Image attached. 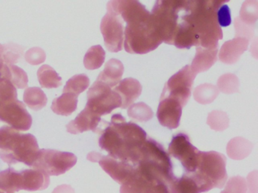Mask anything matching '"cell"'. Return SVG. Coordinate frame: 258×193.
Segmentation results:
<instances>
[{"label": "cell", "instance_id": "cell-1", "mask_svg": "<svg viewBox=\"0 0 258 193\" xmlns=\"http://www.w3.org/2000/svg\"><path fill=\"white\" fill-rule=\"evenodd\" d=\"M107 9L126 23L124 47L127 52L146 54L163 42L152 15L140 2L110 1Z\"/></svg>", "mask_w": 258, "mask_h": 193}, {"label": "cell", "instance_id": "cell-2", "mask_svg": "<svg viewBox=\"0 0 258 193\" xmlns=\"http://www.w3.org/2000/svg\"><path fill=\"white\" fill-rule=\"evenodd\" d=\"M146 140L144 130L136 124L126 122L121 115L115 114L102 132L99 146L106 150L111 158L136 167Z\"/></svg>", "mask_w": 258, "mask_h": 193}, {"label": "cell", "instance_id": "cell-3", "mask_svg": "<svg viewBox=\"0 0 258 193\" xmlns=\"http://www.w3.org/2000/svg\"><path fill=\"white\" fill-rule=\"evenodd\" d=\"M39 151L37 139L32 134H22L12 127L0 128V158L5 162L32 166Z\"/></svg>", "mask_w": 258, "mask_h": 193}, {"label": "cell", "instance_id": "cell-4", "mask_svg": "<svg viewBox=\"0 0 258 193\" xmlns=\"http://www.w3.org/2000/svg\"><path fill=\"white\" fill-rule=\"evenodd\" d=\"M194 179L200 192L222 188L227 179L226 158L223 154L211 151L201 152L199 165L194 173L187 174Z\"/></svg>", "mask_w": 258, "mask_h": 193}, {"label": "cell", "instance_id": "cell-5", "mask_svg": "<svg viewBox=\"0 0 258 193\" xmlns=\"http://www.w3.org/2000/svg\"><path fill=\"white\" fill-rule=\"evenodd\" d=\"M120 95L108 84L96 79L87 92L85 108L99 116L108 114L114 109L121 107Z\"/></svg>", "mask_w": 258, "mask_h": 193}, {"label": "cell", "instance_id": "cell-6", "mask_svg": "<svg viewBox=\"0 0 258 193\" xmlns=\"http://www.w3.org/2000/svg\"><path fill=\"white\" fill-rule=\"evenodd\" d=\"M77 160L76 155L71 152L40 149L32 167L49 176H58L72 168L76 164Z\"/></svg>", "mask_w": 258, "mask_h": 193}, {"label": "cell", "instance_id": "cell-7", "mask_svg": "<svg viewBox=\"0 0 258 193\" xmlns=\"http://www.w3.org/2000/svg\"><path fill=\"white\" fill-rule=\"evenodd\" d=\"M196 75L189 66H184L167 81L161 94L170 96L180 103L182 107H185L191 96Z\"/></svg>", "mask_w": 258, "mask_h": 193}, {"label": "cell", "instance_id": "cell-8", "mask_svg": "<svg viewBox=\"0 0 258 193\" xmlns=\"http://www.w3.org/2000/svg\"><path fill=\"white\" fill-rule=\"evenodd\" d=\"M169 152L182 163L186 174H191L196 171L199 165L201 152L195 147L186 134L179 133L173 137Z\"/></svg>", "mask_w": 258, "mask_h": 193}, {"label": "cell", "instance_id": "cell-9", "mask_svg": "<svg viewBox=\"0 0 258 193\" xmlns=\"http://www.w3.org/2000/svg\"><path fill=\"white\" fill-rule=\"evenodd\" d=\"M0 121L7 122L12 128L20 131H28L32 125V117L23 103L17 99L0 104Z\"/></svg>", "mask_w": 258, "mask_h": 193}, {"label": "cell", "instance_id": "cell-10", "mask_svg": "<svg viewBox=\"0 0 258 193\" xmlns=\"http://www.w3.org/2000/svg\"><path fill=\"white\" fill-rule=\"evenodd\" d=\"M87 159L93 162H99L103 170L120 184L131 180L137 171V167L129 163L119 161L110 156H103L96 152L89 153Z\"/></svg>", "mask_w": 258, "mask_h": 193}, {"label": "cell", "instance_id": "cell-11", "mask_svg": "<svg viewBox=\"0 0 258 193\" xmlns=\"http://www.w3.org/2000/svg\"><path fill=\"white\" fill-rule=\"evenodd\" d=\"M105 45L111 52H118L123 49L124 42V27L117 15L107 12L100 26Z\"/></svg>", "mask_w": 258, "mask_h": 193}, {"label": "cell", "instance_id": "cell-12", "mask_svg": "<svg viewBox=\"0 0 258 193\" xmlns=\"http://www.w3.org/2000/svg\"><path fill=\"white\" fill-rule=\"evenodd\" d=\"M183 107L180 103L170 96L161 94L157 116L160 124L169 129H175L179 125Z\"/></svg>", "mask_w": 258, "mask_h": 193}, {"label": "cell", "instance_id": "cell-13", "mask_svg": "<svg viewBox=\"0 0 258 193\" xmlns=\"http://www.w3.org/2000/svg\"><path fill=\"white\" fill-rule=\"evenodd\" d=\"M249 42L250 41L242 37H235L225 42L219 52L220 61L226 64L236 63L243 53L247 51Z\"/></svg>", "mask_w": 258, "mask_h": 193}, {"label": "cell", "instance_id": "cell-14", "mask_svg": "<svg viewBox=\"0 0 258 193\" xmlns=\"http://www.w3.org/2000/svg\"><path fill=\"white\" fill-rule=\"evenodd\" d=\"M141 84L135 78H126L121 80L114 87V91L117 92L122 100V109L131 107L136 100L138 99L142 93Z\"/></svg>", "mask_w": 258, "mask_h": 193}, {"label": "cell", "instance_id": "cell-15", "mask_svg": "<svg viewBox=\"0 0 258 193\" xmlns=\"http://www.w3.org/2000/svg\"><path fill=\"white\" fill-rule=\"evenodd\" d=\"M100 116L84 109L76 118L75 120L69 122L67 125V131L71 134H77L87 131H96L98 125L100 123Z\"/></svg>", "mask_w": 258, "mask_h": 193}, {"label": "cell", "instance_id": "cell-16", "mask_svg": "<svg viewBox=\"0 0 258 193\" xmlns=\"http://www.w3.org/2000/svg\"><path fill=\"white\" fill-rule=\"evenodd\" d=\"M218 48H210L196 47V54L191 62V71L196 75L208 70L217 60Z\"/></svg>", "mask_w": 258, "mask_h": 193}, {"label": "cell", "instance_id": "cell-17", "mask_svg": "<svg viewBox=\"0 0 258 193\" xmlns=\"http://www.w3.org/2000/svg\"><path fill=\"white\" fill-rule=\"evenodd\" d=\"M25 175L23 170L17 171L9 168L0 172V188L7 193H14L25 189Z\"/></svg>", "mask_w": 258, "mask_h": 193}, {"label": "cell", "instance_id": "cell-18", "mask_svg": "<svg viewBox=\"0 0 258 193\" xmlns=\"http://www.w3.org/2000/svg\"><path fill=\"white\" fill-rule=\"evenodd\" d=\"M124 71L123 63L117 59H111L105 64V69L99 74L97 80L114 87L121 80Z\"/></svg>", "mask_w": 258, "mask_h": 193}, {"label": "cell", "instance_id": "cell-19", "mask_svg": "<svg viewBox=\"0 0 258 193\" xmlns=\"http://www.w3.org/2000/svg\"><path fill=\"white\" fill-rule=\"evenodd\" d=\"M78 96L72 93H63L52 102V111L60 116H70L78 107Z\"/></svg>", "mask_w": 258, "mask_h": 193}, {"label": "cell", "instance_id": "cell-20", "mask_svg": "<svg viewBox=\"0 0 258 193\" xmlns=\"http://www.w3.org/2000/svg\"><path fill=\"white\" fill-rule=\"evenodd\" d=\"M253 143L243 137L232 139L227 145V153L233 159H242L251 152Z\"/></svg>", "mask_w": 258, "mask_h": 193}, {"label": "cell", "instance_id": "cell-21", "mask_svg": "<svg viewBox=\"0 0 258 193\" xmlns=\"http://www.w3.org/2000/svg\"><path fill=\"white\" fill-rule=\"evenodd\" d=\"M39 82L46 88H55L61 84V78L56 71L49 65L40 66L37 71Z\"/></svg>", "mask_w": 258, "mask_h": 193}, {"label": "cell", "instance_id": "cell-22", "mask_svg": "<svg viewBox=\"0 0 258 193\" xmlns=\"http://www.w3.org/2000/svg\"><path fill=\"white\" fill-rule=\"evenodd\" d=\"M24 101L29 108L40 110L46 107L47 98L40 87H28L24 93Z\"/></svg>", "mask_w": 258, "mask_h": 193}, {"label": "cell", "instance_id": "cell-23", "mask_svg": "<svg viewBox=\"0 0 258 193\" xmlns=\"http://www.w3.org/2000/svg\"><path fill=\"white\" fill-rule=\"evenodd\" d=\"M167 186L170 193H200L194 179L187 174L180 179L174 178Z\"/></svg>", "mask_w": 258, "mask_h": 193}, {"label": "cell", "instance_id": "cell-24", "mask_svg": "<svg viewBox=\"0 0 258 193\" xmlns=\"http://www.w3.org/2000/svg\"><path fill=\"white\" fill-rule=\"evenodd\" d=\"M105 52L101 45L92 46L84 56L85 67L90 70L99 69L105 61Z\"/></svg>", "mask_w": 258, "mask_h": 193}, {"label": "cell", "instance_id": "cell-25", "mask_svg": "<svg viewBox=\"0 0 258 193\" xmlns=\"http://www.w3.org/2000/svg\"><path fill=\"white\" fill-rule=\"evenodd\" d=\"M219 94L217 86L211 84H200L195 89L193 96L196 101L201 104H211Z\"/></svg>", "mask_w": 258, "mask_h": 193}, {"label": "cell", "instance_id": "cell-26", "mask_svg": "<svg viewBox=\"0 0 258 193\" xmlns=\"http://www.w3.org/2000/svg\"><path fill=\"white\" fill-rule=\"evenodd\" d=\"M258 18V2L256 0H247L240 9V21L247 25L254 26Z\"/></svg>", "mask_w": 258, "mask_h": 193}, {"label": "cell", "instance_id": "cell-27", "mask_svg": "<svg viewBox=\"0 0 258 193\" xmlns=\"http://www.w3.org/2000/svg\"><path fill=\"white\" fill-rule=\"evenodd\" d=\"M90 85V79L85 74L74 75L66 83L63 93H72L78 95L84 92Z\"/></svg>", "mask_w": 258, "mask_h": 193}, {"label": "cell", "instance_id": "cell-28", "mask_svg": "<svg viewBox=\"0 0 258 193\" xmlns=\"http://www.w3.org/2000/svg\"><path fill=\"white\" fill-rule=\"evenodd\" d=\"M127 113L130 118L140 122H147L154 116L151 107L143 102L132 104L128 108Z\"/></svg>", "mask_w": 258, "mask_h": 193}, {"label": "cell", "instance_id": "cell-29", "mask_svg": "<svg viewBox=\"0 0 258 193\" xmlns=\"http://www.w3.org/2000/svg\"><path fill=\"white\" fill-rule=\"evenodd\" d=\"M240 82L238 77L232 73L221 75L217 81V88L226 94L237 93L239 90Z\"/></svg>", "mask_w": 258, "mask_h": 193}, {"label": "cell", "instance_id": "cell-30", "mask_svg": "<svg viewBox=\"0 0 258 193\" xmlns=\"http://www.w3.org/2000/svg\"><path fill=\"white\" fill-rule=\"evenodd\" d=\"M207 124L214 131H224L229 126V119L225 112L214 110L208 114Z\"/></svg>", "mask_w": 258, "mask_h": 193}, {"label": "cell", "instance_id": "cell-31", "mask_svg": "<svg viewBox=\"0 0 258 193\" xmlns=\"http://www.w3.org/2000/svg\"><path fill=\"white\" fill-rule=\"evenodd\" d=\"M8 66V80L11 81L14 87L17 88H25L28 86V78L26 72L15 65Z\"/></svg>", "mask_w": 258, "mask_h": 193}, {"label": "cell", "instance_id": "cell-32", "mask_svg": "<svg viewBox=\"0 0 258 193\" xmlns=\"http://www.w3.org/2000/svg\"><path fill=\"white\" fill-rule=\"evenodd\" d=\"M22 54L23 49L16 44L10 43L4 45L3 58L6 64L14 65L20 60Z\"/></svg>", "mask_w": 258, "mask_h": 193}, {"label": "cell", "instance_id": "cell-33", "mask_svg": "<svg viewBox=\"0 0 258 193\" xmlns=\"http://www.w3.org/2000/svg\"><path fill=\"white\" fill-rule=\"evenodd\" d=\"M234 27L235 30V37L245 38L250 41L254 35V26L247 25L240 21L238 17L234 21Z\"/></svg>", "mask_w": 258, "mask_h": 193}, {"label": "cell", "instance_id": "cell-34", "mask_svg": "<svg viewBox=\"0 0 258 193\" xmlns=\"http://www.w3.org/2000/svg\"><path fill=\"white\" fill-rule=\"evenodd\" d=\"M46 53L42 48L35 47L25 53V60L31 65H38L46 60Z\"/></svg>", "mask_w": 258, "mask_h": 193}, {"label": "cell", "instance_id": "cell-35", "mask_svg": "<svg viewBox=\"0 0 258 193\" xmlns=\"http://www.w3.org/2000/svg\"><path fill=\"white\" fill-rule=\"evenodd\" d=\"M222 4L217 11V19L220 27H226L230 25L232 22L231 19L230 9L227 5Z\"/></svg>", "mask_w": 258, "mask_h": 193}, {"label": "cell", "instance_id": "cell-36", "mask_svg": "<svg viewBox=\"0 0 258 193\" xmlns=\"http://www.w3.org/2000/svg\"><path fill=\"white\" fill-rule=\"evenodd\" d=\"M0 193H4V191H0Z\"/></svg>", "mask_w": 258, "mask_h": 193}]
</instances>
